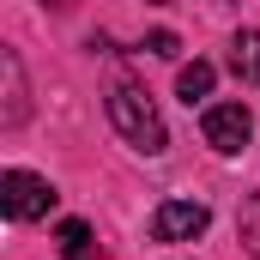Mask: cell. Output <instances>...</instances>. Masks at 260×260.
Segmentation results:
<instances>
[{"label": "cell", "mask_w": 260, "mask_h": 260, "mask_svg": "<svg viewBox=\"0 0 260 260\" xmlns=\"http://www.w3.org/2000/svg\"><path fill=\"white\" fill-rule=\"evenodd\" d=\"M109 121L115 133L127 139L133 151H145V157H157L164 145H170V133H164V115H157V103L139 91V85H115L109 91Z\"/></svg>", "instance_id": "6da1fadb"}, {"label": "cell", "mask_w": 260, "mask_h": 260, "mask_svg": "<svg viewBox=\"0 0 260 260\" xmlns=\"http://www.w3.org/2000/svg\"><path fill=\"white\" fill-rule=\"evenodd\" d=\"M0 200H6V218L37 224V218H49L55 188H49L43 176H30V170H6V176H0Z\"/></svg>", "instance_id": "7a4b0ae2"}, {"label": "cell", "mask_w": 260, "mask_h": 260, "mask_svg": "<svg viewBox=\"0 0 260 260\" xmlns=\"http://www.w3.org/2000/svg\"><path fill=\"white\" fill-rule=\"evenodd\" d=\"M206 224H212V212L200 200H164L151 212V242H194Z\"/></svg>", "instance_id": "3957f363"}, {"label": "cell", "mask_w": 260, "mask_h": 260, "mask_svg": "<svg viewBox=\"0 0 260 260\" xmlns=\"http://www.w3.org/2000/svg\"><path fill=\"white\" fill-rule=\"evenodd\" d=\"M200 127H206V145L212 151H242L248 133H254V115H248V103H212Z\"/></svg>", "instance_id": "277c9868"}, {"label": "cell", "mask_w": 260, "mask_h": 260, "mask_svg": "<svg viewBox=\"0 0 260 260\" xmlns=\"http://www.w3.org/2000/svg\"><path fill=\"white\" fill-rule=\"evenodd\" d=\"M230 73H236L242 85H260V30H242V37L230 43Z\"/></svg>", "instance_id": "5b68a950"}, {"label": "cell", "mask_w": 260, "mask_h": 260, "mask_svg": "<svg viewBox=\"0 0 260 260\" xmlns=\"http://www.w3.org/2000/svg\"><path fill=\"white\" fill-rule=\"evenodd\" d=\"M212 79H218L212 61H194V67H182V73H176V91H182V103H188V109L212 97Z\"/></svg>", "instance_id": "8992f818"}, {"label": "cell", "mask_w": 260, "mask_h": 260, "mask_svg": "<svg viewBox=\"0 0 260 260\" xmlns=\"http://www.w3.org/2000/svg\"><path fill=\"white\" fill-rule=\"evenodd\" d=\"M6 67V127H18L24 121V73H18V55H0Z\"/></svg>", "instance_id": "52a82bcc"}, {"label": "cell", "mask_w": 260, "mask_h": 260, "mask_svg": "<svg viewBox=\"0 0 260 260\" xmlns=\"http://www.w3.org/2000/svg\"><path fill=\"white\" fill-rule=\"evenodd\" d=\"M61 254H67V260H97V254H91V230H85L79 218H67V224H61Z\"/></svg>", "instance_id": "ba28073f"}, {"label": "cell", "mask_w": 260, "mask_h": 260, "mask_svg": "<svg viewBox=\"0 0 260 260\" xmlns=\"http://www.w3.org/2000/svg\"><path fill=\"white\" fill-rule=\"evenodd\" d=\"M242 242H248V248L260 254V194L248 200V206H242Z\"/></svg>", "instance_id": "9c48e42d"}, {"label": "cell", "mask_w": 260, "mask_h": 260, "mask_svg": "<svg viewBox=\"0 0 260 260\" xmlns=\"http://www.w3.org/2000/svg\"><path fill=\"white\" fill-rule=\"evenodd\" d=\"M145 49H151V55H176V49H182V43H176V37H170V30H151V37H145Z\"/></svg>", "instance_id": "30bf717a"}]
</instances>
